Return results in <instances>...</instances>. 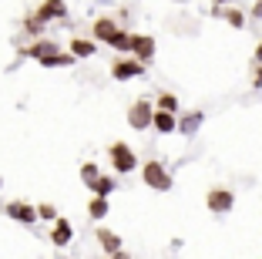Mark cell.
<instances>
[{
	"mask_svg": "<svg viewBox=\"0 0 262 259\" xmlns=\"http://www.w3.org/2000/svg\"><path fill=\"white\" fill-rule=\"evenodd\" d=\"M141 175H145V182L151 185V189H158V192H168L171 189V175H168V168H165L162 162H145Z\"/></svg>",
	"mask_w": 262,
	"mask_h": 259,
	"instance_id": "1",
	"label": "cell"
},
{
	"mask_svg": "<svg viewBox=\"0 0 262 259\" xmlns=\"http://www.w3.org/2000/svg\"><path fill=\"white\" fill-rule=\"evenodd\" d=\"M205 206L212 209L215 215H225V212H232V209H235V195H232L229 189H208Z\"/></svg>",
	"mask_w": 262,
	"mask_h": 259,
	"instance_id": "2",
	"label": "cell"
},
{
	"mask_svg": "<svg viewBox=\"0 0 262 259\" xmlns=\"http://www.w3.org/2000/svg\"><path fill=\"white\" fill-rule=\"evenodd\" d=\"M111 162H115V168L121 175H128V172L138 168V158H135V152H131L124 142H115V145H111Z\"/></svg>",
	"mask_w": 262,
	"mask_h": 259,
	"instance_id": "3",
	"label": "cell"
},
{
	"mask_svg": "<svg viewBox=\"0 0 262 259\" xmlns=\"http://www.w3.org/2000/svg\"><path fill=\"white\" fill-rule=\"evenodd\" d=\"M151 122H155L151 101H135V105H131V111H128V125L141 131V128H151Z\"/></svg>",
	"mask_w": 262,
	"mask_h": 259,
	"instance_id": "4",
	"label": "cell"
},
{
	"mask_svg": "<svg viewBox=\"0 0 262 259\" xmlns=\"http://www.w3.org/2000/svg\"><path fill=\"white\" fill-rule=\"evenodd\" d=\"M111 74H115V81H131V77L145 74V61H118Z\"/></svg>",
	"mask_w": 262,
	"mask_h": 259,
	"instance_id": "5",
	"label": "cell"
},
{
	"mask_svg": "<svg viewBox=\"0 0 262 259\" xmlns=\"http://www.w3.org/2000/svg\"><path fill=\"white\" fill-rule=\"evenodd\" d=\"M7 215H10V219H17V222H27V226H31L40 212L34 206H27V202H10V206H7Z\"/></svg>",
	"mask_w": 262,
	"mask_h": 259,
	"instance_id": "6",
	"label": "cell"
},
{
	"mask_svg": "<svg viewBox=\"0 0 262 259\" xmlns=\"http://www.w3.org/2000/svg\"><path fill=\"white\" fill-rule=\"evenodd\" d=\"M155 131H162V135H168V131H178V122H175V111H165V108H158L155 111V122H151Z\"/></svg>",
	"mask_w": 262,
	"mask_h": 259,
	"instance_id": "7",
	"label": "cell"
},
{
	"mask_svg": "<svg viewBox=\"0 0 262 259\" xmlns=\"http://www.w3.org/2000/svg\"><path fill=\"white\" fill-rule=\"evenodd\" d=\"M131 51L138 54V61H148L155 54V37H141V34H135L131 37Z\"/></svg>",
	"mask_w": 262,
	"mask_h": 259,
	"instance_id": "8",
	"label": "cell"
},
{
	"mask_svg": "<svg viewBox=\"0 0 262 259\" xmlns=\"http://www.w3.org/2000/svg\"><path fill=\"white\" fill-rule=\"evenodd\" d=\"M94 34H98V41H115V34H118V24L115 21H108V17H101L98 24H94Z\"/></svg>",
	"mask_w": 262,
	"mask_h": 259,
	"instance_id": "9",
	"label": "cell"
},
{
	"mask_svg": "<svg viewBox=\"0 0 262 259\" xmlns=\"http://www.w3.org/2000/svg\"><path fill=\"white\" fill-rule=\"evenodd\" d=\"M37 17H40V21H51V17H68V7H64L61 0H47L44 7L37 10Z\"/></svg>",
	"mask_w": 262,
	"mask_h": 259,
	"instance_id": "10",
	"label": "cell"
},
{
	"mask_svg": "<svg viewBox=\"0 0 262 259\" xmlns=\"http://www.w3.org/2000/svg\"><path fill=\"white\" fill-rule=\"evenodd\" d=\"M98 243H101L104 252H118V249H121V239H118L111 229H98Z\"/></svg>",
	"mask_w": 262,
	"mask_h": 259,
	"instance_id": "11",
	"label": "cell"
},
{
	"mask_svg": "<svg viewBox=\"0 0 262 259\" xmlns=\"http://www.w3.org/2000/svg\"><path fill=\"white\" fill-rule=\"evenodd\" d=\"M88 189H91L94 195H111V192H115V178H108V175H98L94 182H88Z\"/></svg>",
	"mask_w": 262,
	"mask_h": 259,
	"instance_id": "12",
	"label": "cell"
},
{
	"mask_svg": "<svg viewBox=\"0 0 262 259\" xmlns=\"http://www.w3.org/2000/svg\"><path fill=\"white\" fill-rule=\"evenodd\" d=\"M74 61V54H61V51H51L47 57H40V64L44 68H64V64Z\"/></svg>",
	"mask_w": 262,
	"mask_h": 259,
	"instance_id": "13",
	"label": "cell"
},
{
	"mask_svg": "<svg viewBox=\"0 0 262 259\" xmlns=\"http://www.w3.org/2000/svg\"><path fill=\"white\" fill-rule=\"evenodd\" d=\"M51 239H54V246H68V243H71V222L57 219V226H54V232H51Z\"/></svg>",
	"mask_w": 262,
	"mask_h": 259,
	"instance_id": "14",
	"label": "cell"
},
{
	"mask_svg": "<svg viewBox=\"0 0 262 259\" xmlns=\"http://www.w3.org/2000/svg\"><path fill=\"white\" fill-rule=\"evenodd\" d=\"M88 212H91V219H104V215H108V195H94Z\"/></svg>",
	"mask_w": 262,
	"mask_h": 259,
	"instance_id": "15",
	"label": "cell"
},
{
	"mask_svg": "<svg viewBox=\"0 0 262 259\" xmlns=\"http://www.w3.org/2000/svg\"><path fill=\"white\" fill-rule=\"evenodd\" d=\"M71 54H74V57H91L94 54V41H84V37L71 41Z\"/></svg>",
	"mask_w": 262,
	"mask_h": 259,
	"instance_id": "16",
	"label": "cell"
},
{
	"mask_svg": "<svg viewBox=\"0 0 262 259\" xmlns=\"http://www.w3.org/2000/svg\"><path fill=\"white\" fill-rule=\"evenodd\" d=\"M199 125H202V114H199V111H192V114H185V118L178 122V131H185V135H195V131H199Z\"/></svg>",
	"mask_w": 262,
	"mask_h": 259,
	"instance_id": "17",
	"label": "cell"
},
{
	"mask_svg": "<svg viewBox=\"0 0 262 259\" xmlns=\"http://www.w3.org/2000/svg\"><path fill=\"white\" fill-rule=\"evenodd\" d=\"M222 17H225V21L232 24V27H239V31L246 27V14H242L239 7H229V10H222Z\"/></svg>",
	"mask_w": 262,
	"mask_h": 259,
	"instance_id": "18",
	"label": "cell"
},
{
	"mask_svg": "<svg viewBox=\"0 0 262 259\" xmlns=\"http://www.w3.org/2000/svg\"><path fill=\"white\" fill-rule=\"evenodd\" d=\"M158 108H165V111H178V98H175V94H168V91L158 94Z\"/></svg>",
	"mask_w": 262,
	"mask_h": 259,
	"instance_id": "19",
	"label": "cell"
},
{
	"mask_svg": "<svg viewBox=\"0 0 262 259\" xmlns=\"http://www.w3.org/2000/svg\"><path fill=\"white\" fill-rule=\"evenodd\" d=\"M111 47H118V51H131V34L118 31V34H115V41H111Z\"/></svg>",
	"mask_w": 262,
	"mask_h": 259,
	"instance_id": "20",
	"label": "cell"
},
{
	"mask_svg": "<svg viewBox=\"0 0 262 259\" xmlns=\"http://www.w3.org/2000/svg\"><path fill=\"white\" fill-rule=\"evenodd\" d=\"M51 51H57V47L51 44V41H44V44H34V47H31V51H27V54H34V57H47V54H51Z\"/></svg>",
	"mask_w": 262,
	"mask_h": 259,
	"instance_id": "21",
	"label": "cell"
},
{
	"mask_svg": "<svg viewBox=\"0 0 262 259\" xmlns=\"http://www.w3.org/2000/svg\"><path fill=\"white\" fill-rule=\"evenodd\" d=\"M81 175H84V182H94V178H98V168H94L91 162H88V165L81 168Z\"/></svg>",
	"mask_w": 262,
	"mask_h": 259,
	"instance_id": "22",
	"label": "cell"
},
{
	"mask_svg": "<svg viewBox=\"0 0 262 259\" xmlns=\"http://www.w3.org/2000/svg\"><path fill=\"white\" fill-rule=\"evenodd\" d=\"M37 212H40V219H57V209L54 206H40Z\"/></svg>",
	"mask_w": 262,
	"mask_h": 259,
	"instance_id": "23",
	"label": "cell"
},
{
	"mask_svg": "<svg viewBox=\"0 0 262 259\" xmlns=\"http://www.w3.org/2000/svg\"><path fill=\"white\" fill-rule=\"evenodd\" d=\"M252 88H262V64L255 68V77H252Z\"/></svg>",
	"mask_w": 262,
	"mask_h": 259,
	"instance_id": "24",
	"label": "cell"
},
{
	"mask_svg": "<svg viewBox=\"0 0 262 259\" xmlns=\"http://www.w3.org/2000/svg\"><path fill=\"white\" fill-rule=\"evenodd\" d=\"M255 64H262V41H259V47H255Z\"/></svg>",
	"mask_w": 262,
	"mask_h": 259,
	"instance_id": "25",
	"label": "cell"
},
{
	"mask_svg": "<svg viewBox=\"0 0 262 259\" xmlns=\"http://www.w3.org/2000/svg\"><path fill=\"white\" fill-rule=\"evenodd\" d=\"M215 4H219V7H222V4H229V0H215Z\"/></svg>",
	"mask_w": 262,
	"mask_h": 259,
	"instance_id": "26",
	"label": "cell"
}]
</instances>
